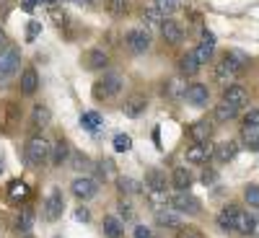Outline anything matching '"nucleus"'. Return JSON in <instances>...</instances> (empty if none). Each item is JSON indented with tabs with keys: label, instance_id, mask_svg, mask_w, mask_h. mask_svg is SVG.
<instances>
[{
	"label": "nucleus",
	"instance_id": "obj_1",
	"mask_svg": "<svg viewBox=\"0 0 259 238\" xmlns=\"http://www.w3.org/2000/svg\"><path fill=\"white\" fill-rule=\"evenodd\" d=\"M246 65H249V60H246L241 52H236V50H233V52H226V55L218 60V65H215V80H218L223 88H226V85L233 83V78L239 75Z\"/></svg>",
	"mask_w": 259,
	"mask_h": 238
},
{
	"label": "nucleus",
	"instance_id": "obj_2",
	"mask_svg": "<svg viewBox=\"0 0 259 238\" xmlns=\"http://www.w3.org/2000/svg\"><path fill=\"white\" fill-rule=\"evenodd\" d=\"M52 156V142L41 135H34L26 140V161L31 166H45Z\"/></svg>",
	"mask_w": 259,
	"mask_h": 238
},
{
	"label": "nucleus",
	"instance_id": "obj_3",
	"mask_svg": "<svg viewBox=\"0 0 259 238\" xmlns=\"http://www.w3.org/2000/svg\"><path fill=\"white\" fill-rule=\"evenodd\" d=\"M21 68V52L16 47H6L0 50V83H6L8 78H13Z\"/></svg>",
	"mask_w": 259,
	"mask_h": 238
},
{
	"label": "nucleus",
	"instance_id": "obj_4",
	"mask_svg": "<svg viewBox=\"0 0 259 238\" xmlns=\"http://www.w3.org/2000/svg\"><path fill=\"white\" fill-rule=\"evenodd\" d=\"M122 85H124V80H122L117 73H106L101 80H96V83H94V96H96V99H109V96H117V93L122 91Z\"/></svg>",
	"mask_w": 259,
	"mask_h": 238
},
{
	"label": "nucleus",
	"instance_id": "obj_5",
	"mask_svg": "<svg viewBox=\"0 0 259 238\" xmlns=\"http://www.w3.org/2000/svg\"><path fill=\"white\" fill-rule=\"evenodd\" d=\"M168 205L174 207L179 215H200V210H202V202H200L197 197H192L189 192H179V194H174Z\"/></svg>",
	"mask_w": 259,
	"mask_h": 238
},
{
	"label": "nucleus",
	"instance_id": "obj_6",
	"mask_svg": "<svg viewBox=\"0 0 259 238\" xmlns=\"http://www.w3.org/2000/svg\"><path fill=\"white\" fill-rule=\"evenodd\" d=\"M70 192H73V197H78L83 202L85 200H94L96 194H99V181L91 179V176H78V179H73Z\"/></svg>",
	"mask_w": 259,
	"mask_h": 238
},
{
	"label": "nucleus",
	"instance_id": "obj_7",
	"mask_svg": "<svg viewBox=\"0 0 259 238\" xmlns=\"http://www.w3.org/2000/svg\"><path fill=\"white\" fill-rule=\"evenodd\" d=\"M62 210H65V194H62V189H52L45 202V220H50V223L60 220Z\"/></svg>",
	"mask_w": 259,
	"mask_h": 238
},
{
	"label": "nucleus",
	"instance_id": "obj_8",
	"mask_svg": "<svg viewBox=\"0 0 259 238\" xmlns=\"http://www.w3.org/2000/svg\"><path fill=\"white\" fill-rule=\"evenodd\" d=\"M124 44L130 52H135V55H143L150 50V34L145 29H133V31H127L124 36Z\"/></svg>",
	"mask_w": 259,
	"mask_h": 238
},
{
	"label": "nucleus",
	"instance_id": "obj_9",
	"mask_svg": "<svg viewBox=\"0 0 259 238\" xmlns=\"http://www.w3.org/2000/svg\"><path fill=\"white\" fill-rule=\"evenodd\" d=\"M148 109V99L140 96V93H133V96H127L124 104H122V114L130 117V119H138L143 112Z\"/></svg>",
	"mask_w": 259,
	"mask_h": 238
},
{
	"label": "nucleus",
	"instance_id": "obj_10",
	"mask_svg": "<svg viewBox=\"0 0 259 238\" xmlns=\"http://www.w3.org/2000/svg\"><path fill=\"white\" fill-rule=\"evenodd\" d=\"M184 99L192 104V106H207V101H210V88L205 83H192V85H187V93H184Z\"/></svg>",
	"mask_w": 259,
	"mask_h": 238
},
{
	"label": "nucleus",
	"instance_id": "obj_11",
	"mask_svg": "<svg viewBox=\"0 0 259 238\" xmlns=\"http://www.w3.org/2000/svg\"><path fill=\"white\" fill-rule=\"evenodd\" d=\"M223 101H228V104H233V106H246L249 104V93H246V88L244 85H239V83H231V85H226L223 88Z\"/></svg>",
	"mask_w": 259,
	"mask_h": 238
},
{
	"label": "nucleus",
	"instance_id": "obj_12",
	"mask_svg": "<svg viewBox=\"0 0 259 238\" xmlns=\"http://www.w3.org/2000/svg\"><path fill=\"white\" fill-rule=\"evenodd\" d=\"M161 34H163V39L168 41V44H182V39H184L182 24H177L174 18H163V24H161Z\"/></svg>",
	"mask_w": 259,
	"mask_h": 238
},
{
	"label": "nucleus",
	"instance_id": "obj_13",
	"mask_svg": "<svg viewBox=\"0 0 259 238\" xmlns=\"http://www.w3.org/2000/svg\"><path fill=\"white\" fill-rule=\"evenodd\" d=\"M212 50H215V36L210 31H202V41L197 44V50H192V52H194L200 65H207V60L212 57Z\"/></svg>",
	"mask_w": 259,
	"mask_h": 238
},
{
	"label": "nucleus",
	"instance_id": "obj_14",
	"mask_svg": "<svg viewBox=\"0 0 259 238\" xmlns=\"http://www.w3.org/2000/svg\"><path fill=\"white\" fill-rule=\"evenodd\" d=\"M236 153H239V142H236V140H226L218 148H212V156H215L218 163H231L236 158Z\"/></svg>",
	"mask_w": 259,
	"mask_h": 238
},
{
	"label": "nucleus",
	"instance_id": "obj_15",
	"mask_svg": "<svg viewBox=\"0 0 259 238\" xmlns=\"http://www.w3.org/2000/svg\"><path fill=\"white\" fill-rule=\"evenodd\" d=\"M156 223H158V228H171V230H179L182 228V215L177 212V210H158L156 212Z\"/></svg>",
	"mask_w": 259,
	"mask_h": 238
},
{
	"label": "nucleus",
	"instance_id": "obj_16",
	"mask_svg": "<svg viewBox=\"0 0 259 238\" xmlns=\"http://www.w3.org/2000/svg\"><path fill=\"white\" fill-rule=\"evenodd\" d=\"M83 65L89 70H101V68L109 65V55H106L104 50H89V52L83 55Z\"/></svg>",
	"mask_w": 259,
	"mask_h": 238
},
{
	"label": "nucleus",
	"instance_id": "obj_17",
	"mask_svg": "<svg viewBox=\"0 0 259 238\" xmlns=\"http://www.w3.org/2000/svg\"><path fill=\"white\" fill-rule=\"evenodd\" d=\"M189 137H192V142H202V145H207L210 142V137H212V124L210 122H194L192 127H189Z\"/></svg>",
	"mask_w": 259,
	"mask_h": 238
},
{
	"label": "nucleus",
	"instance_id": "obj_18",
	"mask_svg": "<svg viewBox=\"0 0 259 238\" xmlns=\"http://www.w3.org/2000/svg\"><path fill=\"white\" fill-rule=\"evenodd\" d=\"M6 197H8L13 205L26 202V200H29V186H26V181H21V179L11 181V184H8V189H6Z\"/></svg>",
	"mask_w": 259,
	"mask_h": 238
},
{
	"label": "nucleus",
	"instance_id": "obj_19",
	"mask_svg": "<svg viewBox=\"0 0 259 238\" xmlns=\"http://www.w3.org/2000/svg\"><path fill=\"white\" fill-rule=\"evenodd\" d=\"M251 228H254V218H251L249 212L236 207L233 210V230L241 233V235H251Z\"/></svg>",
	"mask_w": 259,
	"mask_h": 238
},
{
	"label": "nucleus",
	"instance_id": "obj_20",
	"mask_svg": "<svg viewBox=\"0 0 259 238\" xmlns=\"http://www.w3.org/2000/svg\"><path fill=\"white\" fill-rule=\"evenodd\" d=\"M39 88V75L34 68H26L24 73H21V93L24 96H34Z\"/></svg>",
	"mask_w": 259,
	"mask_h": 238
},
{
	"label": "nucleus",
	"instance_id": "obj_21",
	"mask_svg": "<svg viewBox=\"0 0 259 238\" xmlns=\"http://www.w3.org/2000/svg\"><path fill=\"white\" fill-rule=\"evenodd\" d=\"M145 192H166V176L161 174L158 168H150L145 174V184H143Z\"/></svg>",
	"mask_w": 259,
	"mask_h": 238
},
{
	"label": "nucleus",
	"instance_id": "obj_22",
	"mask_svg": "<svg viewBox=\"0 0 259 238\" xmlns=\"http://www.w3.org/2000/svg\"><path fill=\"white\" fill-rule=\"evenodd\" d=\"M210 153H212V150H210V145H202V142H192L189 148H187V161L189 163H205L207 158H210Z\"/></svg>",
	"mask_w": 259,
	"mask_h": 238
},
{
	"label": "nucleus",
	"instance_id": "obj_23",
	"mask_svg": "<svg viewBox=\"0 0 259 238\" xmlns=\"http://www.w3.org/2000/svg\"><path fill=\"white\" fill-rule=\"evenodd\" d=\"M212 114H215V122H231V119L239 117V106H233V104H228V101H221V104L212 109Z\"/></svg>",
	"mask_w": 259,
	"mask_h": 238
},
{
	"label": "nucleus",
	"instance_id": "obj_24",
	"mask_svg": "<svg viewBox=\"0 0 259 238\" xmlns=\"http://www.w3.org/2000/svg\"><path fill=\"white\" fill-rule=\"evenodd\" d=\"M68 156H70V145H68V142H65V140L52 142V156H50V161H52L55 168H60L65 161H68Z\"/></svg>",
	"mask_w": 259,
	"mask_h": 238
},
{
	"label": "nucleus",
	"instance_id": "obj_25",
	"mask_svg": "<svg viewBox=\"0 0 259 238\" xmlns=\"http://www.w3.org/2000/svg\"><path fill=\"white\" fill-rule=\"evenodd\" d=\"M192 174H189V168H174V174H171V184H174V189H179V192H187L189 186H192Z\"/></svg>",
	"mask_w": 259,
	"mask_h": 238
},
{
	"label": "nucleus",
	"instance_id": "obj_26",
	"mask_svg": "<svg viewBox=\"0 0 259 238\" xmlns=\"http://www.w3.org/2000/svg\"><path fill=\"white\" fill-rule=\"evenodd\" d=\"M200 68L202 65L197 62V57H194V52H187L182 60H179V70H182V75H187V78H192V75H197L200 73Z\"/></svg>",
	"mask_w": 259,
	"mask_h": 238
},
{
	"label": "nucleus",
	"instance_id": "obj_27",
	"mask_svg": "<svg viewBox=\"0 0 259 238\" xmlns=\"http://www.w3.org/2000/svg\"><path fill=\"white\" fill-rule=\"evenodd\" d=\"M18 119V109H16V104H3L0 106V127L3 129H11Z\"/></svg>",
	"mask_w": 259,
	"mask_h": 238
},
{
	"label": "nucleus",
	"instance_id": "obj_28",
	"mask_svg": "<svg viewBox=\"0 0 259 238\" xmlns=\"http://www.w3.org/2000/svg\"><path fill=\"white\" fill-rule=\"evenodd\" d=\"M31 122H34V127H47V124L52 122V112H50V106L36 104V106H34V112H31Z\"/></svg>",
	"mask_w": 259,
	"mask_h": 238
},
{
	"label": "nucleus",
	"instance_id": "obj_29",
	"mask_svg": "<svg viewBox=\"0 0 259 238\" xmlns=\"http://www.w3.org/2000/svg\"><path fill=\"white\" fill-rule=\"evenodd\" d=\"M241 142H244V148H249V150H259V127H246V124H244V129H241Z\"/></svg>",
	"mask_w": 259,
	"mask_h": 238
},
{
	"label": "nucleus",
	"instance_id": "obj_30",
	"mask_svg": "<svg viewBox=\"0 0 259 238\" xmlns=\"http://www.w3.org/2000/svg\"><path fill=\"white\" fill-rule=\"evenodd\" d=\"M104 233H106V238H122L124 235V228H122L119 218L106 215V218H104Z\"/></svg>",
	"mask_w": 259,
	"mask_h": 238
},
{
	"label": "nucleus",
	"instance_id": "obj_31",
	"mask_svg": "<svg viewBox=\"0 0 259 238\" xmlns=\"http://www.w3.org/2000/svg\"><path fill=\"white\" fill-rule=\"evenodd\" d=\"M80 127H85L89 132H96V129L104 127V119H101V114H96V112H83V114H80Z\"/></svg>",
	"mask_w": 259,
	"mask_h": 238
},
{
	"label": "nucleus",
	"instance_id": "obj_32",
	"mask_svg": "<svg viewBox=\"0 0 259 238\" xmlns=\"http://www.w3.org/2000/svg\"><path fill=\"white\" fill-rule=\"evenodd\" d=\"M163 18H166V16H163V13H161L156 6H150L148 11H143V24H145V26H150V29H156V26L161 29Z\"/></svg>",
	"mask_w": 259,
	"mask_h": 238
},
{
	"label": "nucleus",
	"instance_id": "obj_33",
	"mask_svg": "<svg viewBox=\"0 0 259 238\" xmlns=\"http://www.w3.org/2000/svg\"><path fill=\"white\" fill-rule=\"evenodd\" d=\"M117 166H114V161L112 158H101L99 163H96V174H99V179H104V181H109V179H114L117 176V171H114Z\"/></svg>",
	"mask_w": 259,
	"mask_h": 238
},
{
	"label": "nucleus",
	"instance_id": "obj_34",
	"mask_svg": "<svg viewBox=\"0 0 259 238\" xmlns=\"http://www.w3.org/2000/svg\"><path fill=\"white\" fill-rule=\"evenodd\" d=\"M117 186H119L122 194H138V192L143 189V184H140L138 179H130V176H119V179H117Z\"/></svg>",
	"mask_w": 259,
	"mask_h": 238
},
{
	"label": "nucleus",
	"instance_id": "obj_35",
	"mask_svg": "<svg viewBox=\"0 0 259 238\" xmlns=\"http://www.w3.org/2000/svg\"><path fill=\"white\" fill-rule=\"evenodd\" d=\"M31 225H34V212H31V210H21L18 220H16V230H18V233H29Z\"/></svg>",
	"mask_w": 259,
	"mask_h": 238
},
{
	"label": "nucleus",
	"instance_id": "obj_36",
	"mask_svg": "<svg viewBox=\"0 0 259 238\" xmlns=\"http://www.w3.org/2000/svg\"><path fill=\"white\" fill-rule=\"evenodd\" d=\"M184 0H153V6L163 13V16H171V13H177L182 8Z\"/></svg>",
	"mask_w": 259,
	"mask_h": 238
},
{
	"label": "nucleus",
	"instance_id": "obj_37",
	"mask_svg": "<svg viewBox=\"0 0 259 238\" xmlns=\"http://www.w3.org/2000/svg\"><path fill=\"white\" fill-rule=\"evenodd\" d=\"M233 210H236L233 205L221 210V215H218V228L221 230H233Z\"/></svg>",
	"mask_w": 259,
	"mask_h": 238
},
{
	"label": "nucleus",
	"instance_id": "obj_38",
	"mask_svg": "<svg viewBox=\"0 0 259 238\" xmlns=\"http://www.w3.org/2000/svg\"><path fill=\"white\" fill-rule=\"evenodd\" d=\"M184 93H187V85H182L179 78H174V80H168V83H166V96L179 99V96H184Z\"/></svg>",
	"mask_w": 259,
	"mask_h": 238
},
{
	"label": "nucleus",
	"instance_id": "obj_39",
	"mask_svg": "<svg viewBox=\"0 0 259 238\" xmlns=\"http://www.w3.org/2000/svg\"><path fill=\"white\" fill-rule=\"evenodd\" d=\"M244 200H246L249 207H256L259 210V184H249L244 189Z\"/></svg>",
	"mask_w": 259,
	"mask_h": 238
},
{
	"label": "nucleus",
	"instance_id": "obj_40",
	"mask_svg": "<svg viewBox=\"0 0 259 238\" xmlns=\"http://www.w3.org/2000/svg\"><path fill=\"white\" fill-rule=\"evenodd\" d=\"M114 150H117V153H127V150H133V137L124 135V132L114 135Z\"/></svg>",
	"mask_w": 259,
	"mask_h": 238
},
{
	"label": "nucleus",
	"instance_id": "obj_41",
	"mask_svg": "<svg viewBox=\"0 0 259 238\" xmlns=\"http://www.w3.org/2000/svg\"><path fill=\"white\" fill-rule=\"evenodd\" d=\"M106 8H109L114 16H124L127 13V3H124V0H106Z\"/></svg>",
	"mask_w": 259,
	"mask_h": 238
},
{
	"label": "nucleus",
	"instance_id": "obj_42",
	"mask_svg": "<svg viewBox=\"0 0 259 238\" xmlns=\"http://www.w3.org/2000/svg\"><path fill=\"white\" fill-rule=\"evenodd\" d=\"M117 212H119V218H122V220H133V215H135L133 205H130V202H124V200L117 205Z\"/></svg>",
	"mask_w": 259,
	"mask_h": 238
},
{
	"label": "nucleus",
	"instance_id": "obj_43",
	"mask_svg": "<svg viewBox=\"0 0 259 238\" xmlns=\"http://www.w3.org/2000/svg\"><path fill=\"white\" fill-rule=\"evenodd\" d=\"M177 238H205L202 233H200V228H192V225H182L179 228V233H177Z\"/></svg>",
	"mask_w": 259,
	"mask_h": 238
},
{
	"label": "nucleus",
	"instance_id": "obj_44",
	"mask_svg": "<svg viewBox=\"0 0 259 238\" xmlns=\"http://www.w3.org/2000/svg\"><path fill=\"white\" fill-rule=\"evenodd\" d=\"M41 31V24L39 21H29V26H26V41H34Z\"/></svg>",
	"mask_w": 259,
	"mask_h": 238
},
{
	"label": "nucleus",
	"instance_id": "obj_45",
	"mask_svg": "<svg viewBox=\"0 0 259 238\" xmlns=\"http://www.w3.org/2000/svg\"><path fill=\"white\" fill-rule=\"evenodd\" d=\"M244 124L246 127H259V109H249L246 117H244Z\"/></svg>",
	"mask_w": 259,
	"mask_h": 238
},
{
	"label": "nucleus",
	"instance_id": "obj_46",
	"mask_svg": "<svg viewBox=\"0 0 259 238\" xmlns=\"http://www.w3.org/2000/svg\"><path fill=\"white\" fill-rule=\"evenodd\" d=\"M50 18L55 21V24H57V26H62V24H65V21H68V16H65V13H62L60 8H50Z\"/></svg>",
	"mask_w": 259,
	"mask_h": 238
},
{
	"label": "nucleus",
	"instance_id": "obj_47",
	"mask_svg": "<svg viewBox=\"0 0 259 238\" xmlns=\"http://www.w3.org/2000/svg\"><path fill=\"white\" fill-rule=\"evenodd\" d=\"M75 220H78V223H89V220H91V212H89V207H83V205H80V207L75 210Z\"/></svg>",
	"mask_w": 259,
	"mask_h": 238
},
{
	"label": "nucleus",
	"instance_id": "obj_48",
	"mask_svg": "<svg viewBox=\"0 0 259 238\" xmlns=\"http://www.w3.org/2000/svg\"><path fill=\"white\" fill-rule=\"evenodd\" d=\"M133 235H135V238H153V230H150L148 225H138Z\"/></svg>",
	"mask_w": 259,
	"mask_h": 238
},
{
	"label": "nucleus",
	"instance_id": "obj_49",
	"mask_svg": "<svg viewBox=\"0 0 259 238\" xmlns=\"http://www.w3.org/2000/svg\"><path fill=\"white\" fill-rule=\"evenodd\" d=\"M36 3H41V0H21V11H26V13H31V11L36 8Z\"/></svg>",
	"mask_w": 259,
	"mask_h": 238
},
{
	"label": "nucleus",
	"instance_id": "obj_50",
	"mask_svg": "<svg viewBox=\"0 0 259 238\" xmlns=\"http://www.w3.org/2000/svg\"><path fill=\"white\" fill-rule=\"evenodd\" d=\"M202 181H205V184H212V181H215V174H212V171H205V174H202Z\"/></svg>",
	"mask_w": 259,
	"mask_h": 238
},
{
	"label": "nucleus",
	"instance_id": "obj_51",
	"mask_svg": "<svg viewBox=\"0 0 259 238\" xmlns=\"http://www.w3.org/2000/svg\"><path fill=\"white\" fill-rule=\"evenodd\" d=\"M8 47V41H6V34H3V29H0V50H6Z\"/></svg>",
	"mask_w": 259,
	"mask_h": 238
},
{
	"label": "nucleus",
	"instance_id": "obj_52",
	"mask_svg": "<svg viewBox=\"0 0 259 238\" xmlns=\"http://www.w3.org/2000/svg\"><path fill=\"white\" fill-rule=\"evenodd\" d=\"M251 235H256V238H259V220H256V218H254V228H251Z\"/></svg>",
	"mask_w": 259,
	"mask_h": 238
},
{
	"label": "nucleus",
	"instance_id": "obj_53",
	"mask_svg": "<svg viewBox=\"0 0 259 238\" xmlns=\"http://www.w3.org/2000/svg\"><path fill=\"white\" fill-rule=\"evenodd\" d=\"M73 3H78V6H94V0H73Z\"/></svg>",
	"mask_w": 259,
	"mask_h": 238
},
{
	"label": "nucleus",
	"instance_id": "obj_54",
	"mask_svg": "<svg viewBox=\"0 0 259 238\" xmlns=\"http://www.w3.org/2000/svg\"><path fill=\"white\" fill-rule=\"evenodd\" d=\"M0 174H3V158H0Z\"/></svg>",
	"mask_w": 259,
	"mask_h": 238
},
{
	"label": "nucleus",
	"instance_id": "obj_55",
	"mask_svg": "<svg viewBox=\"0 0 259 238\" xmlns=\"http://www.w3.org/2000/svg\"><path fill=\"white\" fill-rule=\"evenodd\" d=\"M60 3H62V0H60Z\"/></svg>",
	"mask_w": 259,
	"mask_h": 238
}]
</instances>
